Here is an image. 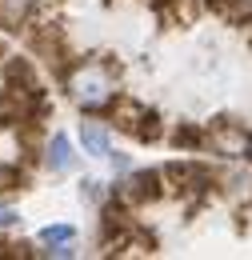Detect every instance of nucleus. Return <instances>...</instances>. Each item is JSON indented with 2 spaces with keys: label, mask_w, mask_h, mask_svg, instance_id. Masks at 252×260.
Returning a JSON list of instances; mask_svg holds the SVG:
<instances>
[{
  "label": "nucleus",
  "mask_w": 252,
  "mask_h": 260,
  "mask_svg": "<svg viewBox=\"0 0 252 260\" xmlns=\"http://www.w3.org/2000/svg\"><path fill=\"white\" fill-rule=\"evenodd\" d=\"M64 84L84 112H108L112 108V100H108L112 96V64H76Z\"/></svg>",
  "instance_id": "obj_1"
},
{
  "label": "nucleus",
  "mask_w": 252,
  "mask_h": 260,
  "mask_svg": "<svg viewBox=\"0 0 252 260\" xmlns=\"http://www.w3.org/2000/svg\"><path fill=\"white\" fill-rule=\"evenodd\" d=\"M164 172L156 168H144V172H132L124 184H120V200L124 204H148V200H160L164 196Z\"/></svg>",
  "instance_id": "obj_2"
},
{
  "label": "nucleus",
  "mask_w": 252,
  "mask_h": 260,
  "mask_svg": "<svg viewBox=\"0 0 252 260\" xmlns=\"http://www.w3.org/2000/svg\"><path fill=\"white\" fill-rule=\"evenodd\" d=\"M212 144H216V152H224V156H244V160H252V132L236 128L232 120H220L212 128Z\"/></svg>",
  "instance_id": "obj_3"
},
{
  "label": "nucleus",
  "mask_w": 252,
  "mask_h": 260,
  "mask_svg": "<svg viewBox=\"0 0 252 260\" xmlns=\"http://www.w3.org/2000/svg\"><path fill=\"white\" fill-rule=\"evenodd\" d=\"M164 180H172L176 192H200L212 184V172L204 164H168L164 168Z\"/></svg>",
  "instance_id": "obj_4"
},
{
  "label": "nucleus",
  "mask_w": 252,
  "mask_h": 260,
  "mask_svg": "<svg viewBox=\"0 0 252 260\" xmlns=\"http://www.w3.org/2000/svg\"><path fill=\"white\" fill-rule=\"evenodd\" d=\"M4 84H8V92H16V96H32V92H40V80H36V72L24 56H12V60H4Z\"/></svg>",
  "instance_id": "obj_5"
},
{
  "label": "nucleus",
  "mask_w": 252,
  "mask_h": 260,
  "mask_svg": "<svg viewBox=\"0 0 252 260\" xmlns=\"http://www.w3.org/2000/svg\"><path fill=\"white\" fill-rule=\"evenodd\" d=\"M48 168H52V172H68V168H72V144H68L64 132H56V136L48 140Z\"/></svg>",
  "instance_id": "obj_6"
},
{
  "label": "nucleus",
  "mask_w": 252,
  "mask_h": 260,
  "mask_svg": "<svg viewBox=\"0 0 252 260\" xmlns=\"http://www.w3.org/2000/svg\"><path fill=\"white\" fill-rule=\"evenodd\" d=\"M24 12H28V0H0V24H4V28L20 32V24H24Z\"/></svg>",
  "instance_id": "obj_7"
},
{
  "label": "nucleus",
  "mask_w": 252,
  "mask_h": 260,
  "mask_svg": "<svg viewBox=\"0 0 252 260\" xmlns=\"http://www.w3.org/2000/svg\"><path fill=\"white\" fill-rule=\"evenodd\" d=\"M160 132H164V124H160V116H156V112H148V108H144V116L136 120V128H132V136H136V140H148V144H152V140H160Z\"/></svg>",
  "instance_id": "obj_8"
},
{
  "label": "nucleus",
  "mask_w": 252,
  "mask_h": 260,
  "mask_svg": "<svg viewBox=\"0 0 252 260\" xmlns=\"http://www.w3.org/2000/svg\"><path fill=\"white\" fill-rule=\"evenodd\" d=\"M80 140H84V148H88L92 156H108V132H104V128L84 124V128H80Z\"/></svg>",
  "instance_id": "obj_9"
},
{
  "label": "nucleus",
  "mask_w": 252,
  "mask_h": 260,
  "mask_svg": "<svg viewBox=\"0 0 252 260\" xmlns=\"http://www.w3.org/2000/svg\"><path fill=\"white\" fill-rule=\"evenodd\" d=\"M172 144H176V148H200V144H204V132L192 128V124H180V128L172 132Z\"/></svg>",
  "instance_id": "obj_10"
},
{
  "label": "nucleus",
  "mask_w": 252,
  "mask_h": 260,
  "mask_svg": "<svg viewBox=\"0 0 252 260\" xmlns=\"http://www.w3.org/2000/svg\"><path fill=\"white\" fill-rule=\"evenodd\" d=\"M24 188V172L16 164H0V192H16Z\"/></svg>",
  "instance_id": "obj_11"
},
{
  "label": "nucleus",
  "mask_w": 252,
  "mask_h": 260,
  "mask_svg": "<svg viewBox=\"0 0 252 260\" xmlns=\"http://www.w3.org/2000/svg\"><path fill=\"white\" fill-rule=\"evenodd\" d=\"M216 16H228V20H240L244 16V0H204Z\"/></svg>",
  "instance_id": "obj_12"
},
{
  "label": "nucleus",
  "mask_w": 252,
  "mask_h": 260,
  "mask_svg": "<svg viewBox=\"0 0 252 260\" xmlns=\"http://www.w3.org/2000/svg\"><path fill=\"white\" fill-rule=\"evenodd\" d=\"M68 240H72V228H68V224L44 228V244H68Z\"/></svg>",
  "instance_id": "obj_13"
},
{
  "label": "nucleus",
  "mask_w": 252,
  "mask_h": 260,
  "mask_svg": "<svg viewBox=\"0 0 252 260\" xmlns=\"http://www.w3.org/2000/svg\"><path fill=\"white\" fill-rule=\"evenodd\" d=\"M16 220H20V216H16V208H12V204H0V228H12Z\"/></svg>",
  "instance_id": "obj_14"
},
{
  "label": "nucleus",
  "mask_w": 252,
  "mask_h": 260,
  "mask_svg": "<svg viewBox=\"0 0 252 260\" xmlns=\"http://www.w3.org/2000/svg\"><path fill=\"white\" fill-rule=\"evenodd\" d=\"M0 56H4V48H0Z\"/></svg>",
  "instance_id": "obj_15"
}]
</instances>
